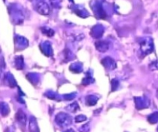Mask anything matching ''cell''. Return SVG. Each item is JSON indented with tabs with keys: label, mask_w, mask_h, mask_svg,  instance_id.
Instances as JSON below:
<instances>
[{
	"label": "cell",
	"mask_w": 158,
	"mask_h": 132,
	"mask_svg": "<svg viewBox=\"0 0 158 132\" xmlns=\"http://www.w3.org/2000/svg\"><path fill=\"white\" fill-rule=\"evenodd\" d=\"M0 113L3 116H6L9 113V107L6 103H3V102L0 103Z\"/></svg>",
	"instance_id": "52a82bcc"
},
{
	"label": "cell",
	"mask_w": 158,
	"mask_h": 132,
	"mask_svg": "<svg viewBox=\"0 0 158 132\" xmlns=\"http://www.w3.org/2000/svg\"><path fill=\"white\" fill-rule=\"evenodd\" d=\"M15 117H16V118H17V120L19 121V122H23V121L24 124L26 123V116L25 114H23V112H22V111H19Z\"/></svg>",
	"instance_id": "8fae6325"
},
{
	"label": "cell",
	"mask_w": 158,
	"mask_h": 132,
	"mask_svg": "<svg viewBox=\"0 0 158 132\" xmlns=\"http://www.w3.org/2000/svg\"><path fill=\"white\" fill-rule=\"evenodd\" d=\"M96 48L99 52H106L109 49V43L106 41H99L96 43Z\"/></svg>",
	"instance_id": "5b68a950"
},
{
	"label": "cell",
	"mask_w": 158,
	"mask_h": 132,
	"mask_svg": "<svg viewBox=\"0 0 158 132\" xmlns=\"http://www.w3.org/2000/svg\"><path fill=\"white\" fill-rule=\"evenodd\" d=\"M36 10L39 13L43 15H48L50 13V7L46 2L44 1L36 2Z\"/></svg>",
	"instance_id": "7a4b0ae2"
},
{
	"label": "cell",
	"mask_w": 158,
	"mask_h": 132,
	"mask_svg": "<svg viewBox=\"0 0 158 132\" xmlns=\"http://www.w3.org/2000/svg\"><path fill=\"white\" fill-rule=\"evenodd\" d=\"M1 73H2V68H1V66H0V76H1Z\"/></svg>",
	"instance_id": "7c38bea8"
},
{
	"label": "cell",
	"mask_w": 158,
	"mask_h": 132,
	"mask_svg": "<svg viewBox=\"0 0 158 132\" xmlns=\"http://www.w3.org/2000/svg\"><path fill=\"white\" fill-rule=\"evenodd\" d=\"M44 49L46 50V52L45 53V54H46V56L51 55L52 54V48H51V46H50V44H49V43L46 42L44 45H42V50H44Z\"/></svg>",
	"instance_id": "9c48e42d"
},
{
	"label": "cell",
	"mask_w": 158,
	"mask_h": 132,
	"mask_svg": "<svg viewBox=\"0 0 158 132\" xmlns=\"http://www.w3.org/2000/svg\"><path fill=\"white\" fill-rule=\"evenodd\" d=\"M42 32L45 35L48 36V37H52L54 35V31L52 29L49 28V27H42Z\"/></svg>",
	"instance_id": "ba28073f"
},
{
	"label": "cell",
	"mask_w": 158,
	"mask_h": 132,
	"mask_svg": "<svg viewBox=\"0 0 158 132\" xmlns=\"http://www.w3.org/2000/svg\"><path fill=\"white\" fill-rule=\"evenodd\" d=\"M15 67H17V69L23 68V58L22 56L15 58Z\"/></svg>",
	"instance_id": "30bf717a"
},
{
	"label": "cell",
	"mask_w": 158,
	"mask_h": 132,
	"mask_svg": "<svg viewBox=\"0 0 158 132\" xmlns=\"http://www.w3.org/2000/svg\"><path fill=\"white\" fill-rule=\"evenodd\" d=\"M102 64L104 66L106 69L109 70H113L116 67L115 61L110 57H106L102 59Z\"/></svg>",
	"instance_id": "3957f363"
},
{
	"label": "cell",
	"mask_w": 158,
	"mask_h": 132,
	"mask_svg": "<svg viewBox=\"0 0 158 132\" xmlns=\"http://www.w3.org/2000/svg\"><path fill=\"white\" fill-rule=\"evenodd\" d=\"M5 80H6V83H7L9 86H10L11 87H14L16 86V83L15 81V79H14L13 76L11 74V73H7L5 76Z\"/></svg>",
	"instance_id": "8992f818"
},
{
	"label": "cell",
	"mask_w": 158,
	"mask_h": 132,
	"mask_svg": "<svg viewBox=\"0 0 158 132\" xmlns=\"http://www.w3.org/2000/svg\"><path fill=\"white\" fill-rule=\"evenodd\" d=\"M140 46L141 53L144 56L151 54L154 50L153 40L150 37H145V38L141 39L140 42Z\"/></svg>",
	"instance_id": "6da1fadb"
},
{
	"label": "cell",
	"mask_w": 158,
	"mask_h": 132,
	"mask_svg": "<svg viewBox=\"0 0 158 132\" xmlns=\"http://www.w3.org/2000/svg\"><path fill=\"white\" fill-rule=\"evenodd\" d=\"M15 46L19 49L26 48L28 46V41L26 40V39L23 38V37H17V38L15 39Z\"/></svg>",
	"instance_id": "277c9868"
}]
</instances>
